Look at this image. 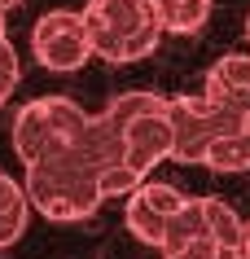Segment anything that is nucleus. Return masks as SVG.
Listing matches in <instances>:
<instances>
[{
  "label": "nucleus",
  "instance_id": "nucleus-12",
  "mask_svg": "<svg viewBox=\"0 0 250 259\" xmlns=\"http://www.w3.org/2000/svg\"><path fill=\"white\" fill-rule=\"evenodd\" d=\"M14 211H31V206H27V193H22V185H18L14 176L0 171V215H14Z\"/></svg>",
  "mask_w": 250,
  "mask_h": 259
},
{
  "label": "nucleus",
  "instance_id": "nucleus-13",
  "mask_svg": "<svg viewBox=\"0 0 250 259\" xmlns=\"http://www.w3.org/2000/svg\"><path fill=\"white\" fill-rule=\"evenodd\" d=\"M27 215H31V211H14V215H0V250H5V246H14L18 237H22V229H27Z\"/></svg>",
  "mask_w": 250,
  "mask_h": 259
},
{
  "label": "nucleus",
  "instance_id": "nucleus-2",
  "mask_svg": "<svg viewBox=\"0 0 250 259\" xmlns=\"http://www.w3.org/2000/svg\"><path fill=\"white\" fill-rule=\"evenodd\" d=\"M167 123H171V163L202 167V154L215 137H228L241 127V114L211 106L207 97H167Z\"/></svg>",
  "mask_w": 250,
  "mask_h": 259
},
{
  "label": "nucleus",
  "instance_id": "nucleus-15",
  "mask_svg": "<svg viewBox=\"0 0 250 259\" xmlns=\"http://www.w3.org/2000/svg\"><path fill=\"white\" fill-rule=\"evenodd\" d=\"M237 255H246V259H250V220L241 224V250H237Z\"/></svg>",
  "mask_w": 250,
  "mask_h": 259
},
{
  "label": "nucleus",
  "instance_id": "nucleus-5",
  "mask_svg": "<svg viewBox=\"0 0 250 259\" xmlns=\"http://www.w3.org/2000/svg\"><path fill=\"white\" fill-rule=\"evenodd\" d=\"M31 53H35V62L48 70H62V75H70V70H79L83 62H88V35H83V22L75 9H53V14H44L40 22H35V31H31Z\"/></svg>",
  "mask_w": 250,
  "mask_h": 259
},
{
  "label": "nucleus",
  "instance_id": "nucleus-9",
  "mask_svg": "<svg viewBox=\"0 0 250 259\" xmlns=\"http://www.w3.org/2000/svg\"><path fill=\"white\" fill-rule=\"evenodd\" d=\"M189 242H211L207 237V198H184L180 211L167 220V233H163V246L158 250H180Z\"/></svg>",
  "mask_w": 250,
  "mask_h": 259
},
{
  "label": "nucleus",
  "instance_id": "nucleus-8",
  "mask_svg": "<svg viewBox=\"0 0 250 259\" xmlns=\"http://www.w3.org/2000/svg\"><path fill=\"white\" fill-rule=\"evenodd\" d=\"M211 0H154V22L163 35H193L207 27Z\"/></svg>",
  "mask_w": 250,
  "mask_h": 259
},
{
  "label": "nucleus",
  "instance_id": "nucleus-11",
  "mask_svg": "<svg viewBox=\"0 0 250 259\" xmlns=\"http://www.w3.org/2000/svg\"><path fill=\"white\" fill-rule=\"evenodd\" d=\"M241 224H246V220L237 215L228 202L207 198V237L220 246V250H241Z\"/></svg>",
  "mask_w": 250,
  "mask_h": 259
},
{
  "label": "nucleus",
  "instance_id": "nucleus-6",
  "mask_svg": "<svg viewBox=\"0 0 250 259\" xmlns=\"http://www.w3.org/2000/svg\"><path fill=\"white\" fill-rule=\"evenodd\" d=\"M189 193H180L176 185H163V180H145L127 193V206H123V224L127 233L145 246H163V233H167V220L180 211V202Z\"/></svg>",
  "mask_w": 250,
  "mask_h": 259
},
{
  "label": "nucleus",
  "instance_id": "nucleus-17",
  "mask_svg": "<svg viewBox=\"0 0 250 259\" xmlns=\"http://www.w3.org/2000/svg\"><path fill=\"white\" fill-rule=\"evenodd\" d=\"M246 40H250V14H246Z\"/></svg>",
  "mask_w": 250,
  "mask_h": 259
},
{
  "label": "nucleus",
  "instance_id": "nucleus-19",
  "mask_svg": "<svg viewBox=\"0 0 250 259\" xmlns=\"http://www.w3.org/2000/svg\"><path fill=\"white\" fill-rule=\"evenodd\" d=\"M237 259H246V255H237Z\"/></svg>",
  "mask_w": 250,
  "mask_h": 259
},
{
  "label": "nucleus",
  "instance_id": "nucleus-10",
  "mask_svg": "<svg viewBox=\"0 0 250 259\" xmlns=\"http://www.w3.org/2000/svg\"><path fill=\"white\" fill-rule=\"evenodd\" d=\"M202 167L220 171V176H233V171H250V132L237 127L228 137H215L202 154Z\"/></svg>",
  "mask_w": 250,
  "mask_h": 259
},
{
  "label": "nucleus",
  "instance_id": "nucleus-16",
  "mask_svg": "<svg viewBox=\"0 0 250 259\" xmlns=\"http://www.w3.org/2000/svg\"><path fill=\"white\" fill-rule=\"evenodd\" d=\"M5 49H9V35H5V40H0V53H5Z\"/></svg>",
  "mask_w": 250,
  "mask_h": 259
},
{
  "label": "nucleus",
  "instance_id": "nucleus-14",
  "mask_svg": "<svg viewBox=\"0 0 250 259\" xmlns=\"http://www.w3.org/2000/svg\"><path fill=\"white\" fill-rule=\"evenodd\" d=\"M163 259H220V246L215 242H189L180 250H167Z\"/></svg>",
  "mask_w": 250,
  "mask_h": 259
},
{
  "label": "nucleus",
  "instance_id": "nucleus-3",
  "mask_svg": "<svg viewBox=\"0 0 250 259\" xmlns=\"http://www.w3.org/2000/svg\"><path fill=\"white\" fill-rule=\"evenodd\" d=\"M83 123H88V110L75 106L70 97H35V101H27L18 110V119H14V154L27 167L40 154L66 145Z\"/></svg>",
  "mask_w": 250,
  "mask_h": 259
},
{
  "label": "nucleus",
  "instance_id": "nucleus-4",
  "mask_svg": "<svg viewBox=\"0 0 250 259\" xmlns=\"http://www.w3.org/2000/svg\"><path fill=\"white\" fill-rule=\"evenodd\" d=\"M171 158V123H167V97L154 110H140L136 119L123 123L119 132V163L136 180H149L158 163Z\"/></svg>",
  "mask_w": 250,
  "mask_h": 259
},
{
  "label": "nucleus",
  "instance_id": "nucleus-7",
  "mask_svg": "<svg viewBox=\"0 0 250 259\" xmlns=\"http://www.w3.org/2000/svg\"><path fill=\"white\" fill-rule=\"evenodd\" d=\"M202 97H207L211 106H220V110L250 114V53H224L207 70Z\"/></svg>",
  "mask_w": 250,
  "mask_h": 259
},
{
  "label": "nucleus",
  "instance_id": "nucleus-18",
  "mask_svg": "<svg viewBox=\"0 0 250 259\" xmlns=\"http://www.w3.org/2000/svg\"><path fill=\"white\" fill-rule=\"evenodd\" d=\"M0 40H5V18H0Z\"/></svg>",
  "mask_w": 250,
  "mask_h": 259
},
{
  "label": "nucleus",
  "instance_id": "nucleus-1",
  "mask_svg": "<svg viewBox=\"0 0 250 259\" xmlns=\"http://www.w3.org/2000/svg\"><path fill=\"white\" fill-rule=\"evenodd\" d=\"M79 22L88 35V53L106 62H140L163 40L154 22V0H88Z\"/></svg>",
  "mask_w": 250,
  "mask_h": 259
}]
</instances>
